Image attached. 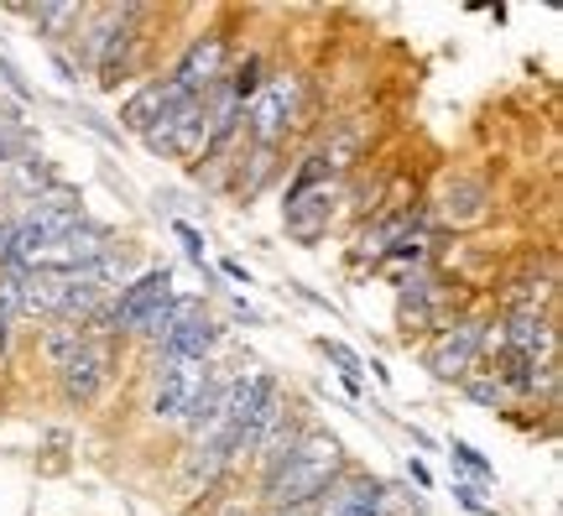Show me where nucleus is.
Returning a JSON list of instances; mask_svg holds the SVG:
<instances>
[{
    "label": "nucleus",
    "mask_w": 563,
    "mask_h": 516,
    "mask_svg": "<svg viewBox=\"0 0 563 516\" xmlns=\"http://www.w3.org/2000/svg\"><path fill=\"white\" fill-rule=\"evenodd\" d=\"M340 470V443L323 433H308L298 438L282 464L266 470V501L282 506V512H298V506H313V501L329 491V480Z\"/></svg>",
    "instance_id": "nucleus-1"
},
{
    "label": "nucleus",
    "mask_w": 563,
    "mask_h": 516,
    "mask_svg": "<svg viewBox=\"0 0 563 516\" xmlns=\"http://www.w3.org/2000/svg\"><path fill=\"white\" fill-rule=\"evenodd\" d=\"M298 105H302V84L298 79H272L256 89V100H251V110H245V120H251V136L262 141V146H277L287 131H292V120H298Z\"/></svg>",
    "instance_id": "nucleus-2"
},
{
    "label": "nucleus",
    "mask_w": 563,
    "mask_h": 516,
    "mask_svg": "<svg viewBox=\"0 0 563 516\" xmlns=\"http://www.w3.org/2000/svg\"><path fill=\"white\" fill-rule=\"evenodd\" d=\"M329 204H334L329 183L313 178V167H302L298 188H292V199H287V230L298 240H319L323 230H329Z\"/></svg>",
    "instance_id": "nucleus-3"
},
{
    "label": "nucleus",
    "mask_w": 563,
    "mask_h": 516,
    "mask_svg": "<svg viewBox=\"0 0 563 516\" xmlns=\"http://www.w3.org/2000/svg\"><path fill=\"white\" fill-rule=\"evenodd\" d=\"M481 344H485L481 323H460V329H449V334L433 339V350H428V371L443 376V381H470Z\"/></svg>",
    "instance_id": "nucleus-4"
},
{
    "label": "nucleus",
    "mask_w": 563,
    "mask_h": 516,
    "mask_svg": "<svg viewBox=\"0 0 563 516\" xmlns=\"http://www.w3.org/2000/svg\"><path fill=\"white\" fill-rule=\"evenodd\" d=\"M209 365H188V360H162V376H157V397H152V413L162 422H183L188 402L199 392V381Z\"/></svg>",
    "instance_id": "nucleus-5"
},
{
    "label": "nucleus",
    "mask_w": 563,
    "mask_h": 516,
    "mask_svg": "<svg viewBox=\"0 0 563 516\" xmlns=\"http://www.w3.org/2000/svg\"><path fill=\"white\" fill-rule=\"evenodd\" d=\"M209 344H214V329H209V318L199 314V303H178L173 334L162 339V360H188V365H203Z\"/></svg>",
    "instance_id": "nucleus-6"
},
{
    "label": "nucleus",
    "mask_w": 563,
    "mask_h": 516,
    "mask_svg": "<svg viewBox=\"0 0 563 516\" xmlns=\"http://www.w3.org/2000/svg\"><path fill=\"white\" fill-rule=\"evenodd\" d=\"M220 68H224V42L220 37H199L194 47H188V58L178 63L173 84H178L188 100H203V95L220 84Z\"/></svg>",
    "instance_id": "nucleus-7"
},
{
    "label": "nucleus",
    "mask_w": 563,
    "mask_h": 516,
    "mask_svg": "<svg viewBox=\"0 0 563 516\" xmlns=\"http://www.w3.org/2000/svg\"><path fill=\"white\" fill-rule=\"evenodd\" d=\"M162 298H173V277H167V272H146V277H136L125 287L121 303H115L104 318H110V329H136V318Z\"/></svg>",
    "instance_id": "nucleus-8"
},
{
    "label": "nucleus",
    "mask_w": 563,
    "mask_h": 516,
    "mask_svg": "<svg viewBox=\"0 0 563 516\" xmlns=\"http://www.w3.org/2000/svg\"><path fill=\"white\" fill-rule=\"evenodd\" d=\"M100 381H104V350L89 334H84L79 355L63 365V392H68L74 402H89L95 392H100Z\"/></svg>",
    "instance_id": "nucleus-9"
},
{
    "label": "nucleus",
    "mask_w": 563,
    "mask_h": 516,
    "mask_svg": "<svg viewBox=\"0 0 563 516\" xmlns=\"http://www.w3.org/2000/svg\"><path fill=\"white\" fill-rule=\"evenodd\" d=\"M382 506H386L382 485H376V480H355L350 491H340V496H334L329 516H382Z\"/></svg>",
    "instance_id": "nucleus-10"
},
{
    "label": "nucleus",
    "mask_w": 563,
    "mask_h": 516,
    "mask_svg": "<svg viewBox=\"0 0 563 516\" xmlns=\"http://www.w3.org/2000/svg\"><path fill=\"white\" fill-rule=\"evenodd\" d=\"M355 152H361V131H334V136L323 141V152L313 157V178H323V173H340V167H350L355 162Z\"/></svg>",
    "instance_id": "nucleus-11"
},
{
    "label": "nucleus",
    "mask_w": 563,
    "mask_h": 516,
    "mask_svg": "<svg viewBox=\"0 0 563 516\" xmlns=\"http://www.w3.org/2000/svg\"><path fill=\"white\" fill-rule=\"evenodd\" d=\"M173 318H178V298H162V303H152V308L136 318V329H131V334H141L146 344H162V339L173 334Z\"/></svg>",
    "instance_id": "nucleus-12"
},
{
    "label": "nucleus",
    "mask_w": 563,
    "mask_h": 516,
    "mask_svg": "<svg viewBox=\"0 0 563 516\" xmlns=\"http://www.w3.org/2000/svg\"><path fill=\"white\" fill-rule=\"evenodd\" d=\"M481 204H485L481 183H460V188H449V194H443V215L449 219H475L481 215Z\"/></svg>",
    "instance_id": "nucleus-13"
},
{
    "label": "nucleus",
    "mask_w": 563,
    "mask_h": 516,
    "mask_svg": "<svg viewBox=\"0 0 563 516\" xmlns=\"http://www.w3.org/2000/svg\"><path fill=\"white\" fill-rule=\"evenodd\" d=\"M475 402H501V381H464Z\"/></svg>",
    "instance_id": "nucleus-14"
},
{
    "label": "nucleus",
    "mask_w": 563,
    "mask_h": 516,
    "mask_svg": "<svg viewBox=\"0 0 563 516\" xmlns=\"http://www.w3.org/2000/svg\"><path fill=\"white\" fill-rule=\"evenodd\" d=\"M454 459H460V464H470V470H475V475H490V464H485V459L475 454V449H470V443H454Z\"/></svg>",
    "instance_id": "nucleus-15"
},
{
    "label": "nucleus",
    "mask_w": 563,
    "mask_h": 516,
    "mask_svg": "<svg viewBox=\"0 0 563 516\" xmlns=\"http://www.w3.org/2000/svg\"><path fill=\"white\" fill-rule=\"evenodd\" d=\"M323 350H329V355H334V360H340V365H344V376H355V365H361V360L350 355L344 344H329V339H323Z\"/></svg>",
    "instance_id": "nucleus-16"
},
{
    "label": "nucleus",
    "mask_w": 563,
    "mask_h": 516,
    "mask_svg": "<svg viewBox=\"0 0 563 516\" xmlns=\"http://www.w3.org/2000/svg\"><path fill=\"white\" fill-rule=\"evenodd\" d=\"M5 329H11V318L0 314V350H5Z\"/></svg>",
    "instance_id": "nucleus-17"
}]
</instances>
